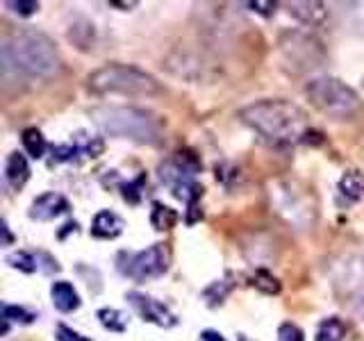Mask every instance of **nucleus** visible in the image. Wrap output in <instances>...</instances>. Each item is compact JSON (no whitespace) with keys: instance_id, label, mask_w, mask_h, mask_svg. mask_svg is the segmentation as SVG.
I'll return each mask as SVG.
<instances>
[{"instance_id":"obj_1","label":"nucleus","mask_w":364,"mask_h":341,"mask_svg":"<svg viewBox=\"0 0 364 341\" xmlns=\"http://www.w3.org/2000/svg\"><path fill=\"white\" fill-rule=\"evenodd\" d=\"M239 119L273 148H291L312 134L307 114L296 102L282 98L253 102L239 112Z\"/></svg>"},{"instance_id":"obj_2","label":"nucleus","mask_w":364,"mask_h":341,"mask_svg":"<svg viewBox=\"0 0 364 341\" xmlns=\"http://www.w3.org/2000/svg\"><path fill=\"white\" fill-rule=\"evenodd\" d=\"M5 71L14 68L16 73L30 77H50L60 71V50L50 37L37 30H23L11 34L3 45Z\"/></svg>"},{"instance_id":"obj_3","label":"nucleus","mask_w":364,"mask_h":341,"mask_svg":"<svg viewBox=\"0 0 364 341\" xmlns=\"http://www.w3.org/2000/svg\"><path fill=\"white\" fill-rule=\"evenodd\" d=\"M89 117L102 134L114 136V139H128L148 146L162 141V121L153 112H146L139 107L102 105L91 109Z\"/></svg>"},{"instance_id":"obj_4","label":"nucleus","mask_w":364,"mask_h":341,"mask_svg":"<svg viewBox=\"0 0 364 341\" xmlns=\"http://www.w3.org/2000/svg\"><path fill=\"white\" fill-rule=\"evenodd\" d=\"M87 87L91 94L107 96V94H121V96H157L162 94V85L157 80L141 71L136 66L128 64H107L94 71L87 77Z\"/></svg>"},{"instance_id":"obj_5","label":"nucleus","mask_w":364,"mask_h":341,"mask_svg":"<svg viewBox=\"0 0 364 341\" xmlns=\"http://www.w3.org/2000/svg\"><path fill=\"white\" fill-rule=\"evenodd\" d=\"M305 96L318 112L335 121H353L364 109L355 89L333 75L312 77L305 85Z\"/></svg>"},{"instance_id":"obj_6","label":"nucleus","mask_w":364,"mask_h":341,"mask_svg":"<svg viewBox=\"0 0 364 341\" xmlns=\"http://www.w3.org/2000/svg\"><path fill=\"white\" fill-rule=\"evenodd\" d=\"M200 168H203L200 159L196 157V153H191V151L173 153L168 159H164V162L159 164V168H157L159 180H162L164 185L173 191V196L187 202L189 216H191L193 210H196V202L203 196V187L196 182V175L200 173ZM189 216H187V219H189Z\"/></svg>"},{"instance_id":"obj_7","label":"nucleus","mask_w":364,"mask_h":341,"mask_svg":"<svg viewBox=\"0 0 364 341\" xmlns=\"http://www.w3.org/2000/svg\"><path fill=\"white\" fill-rule=\"evenodd\" d=\"M273 210L296 230H312L316 223V202L312 193L294 180H282L271 187Z\"/></svg>"},{"instance_id":"obj_8","label":"nucleus","mask_w":364,"mask_h":341,"mask_svg":"<svg viewBox=\"0 0 364 341\" xmlns=\"http://www.w3.org/2000/svg\"><path fill=\"white\" fill-rule=\"evenodd\" d=\"M333 289L341 301L364 318V253L350 250L330 259L328 264Z\"/></svg>"},{"instance_id":"obj_9","label":"nucleus","mask_w":364,"mask_h":341,"mask_svg":"<svg viewBox=\"0 0 364 341\" xmlns=\"http://www.w3.org/2000/svg\"><path fill=\"white\" fill-rule=\"evenodd\" d=\"M280 55L294 73H305L321 66L326 60L323 43L307 32H287L280 39Z\"/></svg>"},{"instance_id":"obj_10","label":"nucleus","mask_w":364,"mask_h":341,"mask_svg":"<svg viewBox=\"0 0 364 341\" xmlns=\"http://www.w3.org/2000/svg\"><path fill=\"white\" fill-rule=\"evenodd\" d=\"M168 261H171L168 248L164 244H153L151 248L128 255V261L121 264V271L134 282H148L162 278L168 271Z\"/></svg>"},{"instance_id":"obj_11","label":"nucleus","mask_w":364,"mask_h":341,"mask_svg":"<svg viewBox=\"0 0 364 341\" xmlns=\"http://www.w3.org/2000/svg\"><path fill=\"white\" fill-rule=\"evenodd\" d=\"M125 298L130 301V305L136 310V314H139L144 321H148V323H155L159 328H173L178 323L176 314L171 312L164 303L151 298V296L139 293V291H130L128 296H125Z\"/></svg>"},{"instance_id":"obj_12","label":"nucleus","mask_w":364,"mask_h":341,"mask_svg":"<svg viewBox=\"0 0 364 341\" xmlns=\"http://www.w3.org/2000/svg\"><path fill=\"white\" fill-rule=\"evenodd\" d=\"M77 136L71 144H60L53 148L55 162H77L80 155L94 159V157H100L102 151H105V141H102L100 136H85V139H77Z\"/></svg>"},{"instance_id":"obj_13","label":"nucleus","mask_w":364,"mask_h":341,"mask_svg":"<svg viewBox=\"0 0 364 341\" xmlns=\"http://www.w3.org/2000/svg\"><path fill=\"white\" fill-rule=\"evenodd\" d=\"M71 210L68 200L57 191H46L41 196H37L30 205V219L34 221H53L57 216L66 214Z\"/></svg>"},{"instance_id":"obj_14","label":"nucleus","mask_w":364,"mask_h":341,"mask_svg":"<svg viewBox=\"0 0 364 341\" xmlns=\"http://www.w3.org/2000/svg\"><path fill=\"white\" fill-rule=\"evenodd\" d=\"M337 200L341 207H353L364 200V173L350 168L337 182Z\"/></svg>"},{"instance_id":"obj_15","label":"nucleus","mask_w":364,"mask_h":341,"mask_svg":"<svg viewBox=\"0 0 364 341\" xmlns=\"http://www.w3.org/2000/svg\"><path fill=\"white\" fill-rule=\"evenodd\" d=\"M123 219L119 214H114L109 210H100L94 221H91V234L96 239H117L121 232H123Z\"/></svg>"},{"instance_id":"obj_16","label":"nucleus","mask_w":364,"mask_h":341,"mask_svg":"<svg viewBox=\"0 0 364 341\" xmlns=\"http://www.w3.org/2000/svg\"><path fill=\"white\" fill-rule=\"evenodd\" d=\"M50 298H53L55 310H60L62 314H71V312H75L77 307H80V293L75 291L73 284L66 282V280L53 282Z\"/></svg>"},{"instance_id":"obj_17","label":"nucleus","mask_w":364,"mask_h":341,"mask_svg":"<svg viewBox=\"0 0 364 341\" xmlns=\"http://www.w3.org/2000/svg\"><path fill=\"white\" fill-rule=\"evenodd\" d=\"M30 178V166H28V159L23 157V153H9L5 159V182L9 185V189H23V185L28 182Z\"/></svg>"},{"instance_id":"obj_18","label":"nucleus","mask_w":364,"mask_h":341,"mask_svg":"<svg viewBox=\"0 0 364 341\" xmlns=\"http://www.w3.org/2000/svg\"><path fill=\"white\" fill-rule=\"evenodd\" d=\"M289 14H294L303 26L307 28H318L323 26L328 18V9L323 3H291Z\"/></svg>"},{"instance_id":"obj_19","label":"nucleus","mask_w":364,"mask_h":341,"mask_svg":"<svg viewBox=\"0 0 364 341\" xmlns=\"http://www.w3.org/2000/svg\"><path fill=\"white\" fill-rule=\"evenodd\" d=\"M316 341H346V323L339 316H328L318 323Z\"/></svg>"},{"instance_id":"obj_20","label":"nucleus","mask_w":364,"mask_h":341,"mask_svg":"<svg viewBox=\"0 0 364 341\" xmlns=\"http://www.w3.org/2000/svg\"><path fill=\"white\" fill-rule=\"evenodd\" d=\"M21 141H23V148H26V153L34 159H41L43 153H46V139L43 134L37 130V128H26L21 132Z\"/></svg>"},{"instance_id":"obj_21","label":"nucleus","mask_w":364,"mask_h":341,"mask_svg":"<svg viewBox=\"0 0 364 341\" xmlns=\"http://www.w3.org/2000/svg\"><path fill=\"white\" fill-rule=\"evenodd\" d=\"M7 264L11 269H18L23 273L39 271V253H30V250H16L7 257Z\"/></svg>"},{"instance_id":"obj_22","label":"nucleus","mask_w":364,"mask_h":341,"mask_svg":"<svg viewBox=\"0 0 364 341\" xmlns=\"http://www.w3.org/2000/svg\"><path fill=\"white\" fill-rule=\"evenodd\" d=\"M98 321L102 328H107L109 332H123L128 328V318L123 312L114 310V307H105V310H98Z\"/></svg>"},{"instance_id":"obj_23","label":"nucleus","mask_w":364,"mask_h":341,"mask_svg":"<svg viewBox=\"0 0 364 341\" xmlns=\"http://www.w3.org/2000/svg\"><path fill=\"white\" fill-rule=\"evenodd\" d=\"M151 221H153V225L157 227V230H171L173 223L178 221V214L171 207H166V205H162V202H153Z\"/></svg>"},{"instance_id":"obj_24","label":"nucleus","mask_w":364,"mask_h":341,"mask_svg":"<svg viewBox=\"0 0 364 341\" xmlns=\"http://www.w3.org/2000/svg\"><path fill=\"white\" fill-rule=\"evenodd\" d=\"M250 284H253L255 289H259L262 293H278L280 291L278 278H273V273H269L267 269H255L253 278H250Z\"/></svg>"},{"instance_id":"obj_25","label":"nucleus","mask_w":364,"mask_h":341,"mask_svg":"<svg viewBox=\"0 0 364 341\" xmlns=\"http://www.w3.org/2000/svg\"><path fill=\"white\" fill-rule=\"evenodd\" d=\"M68 39H71L77 48H89L94 43V26L89 21H82V26L68 28Z\"/></svg>"},{"instance_id":"obj_26","label":"nucleus","mask_w":364,"mask_h":341,"mask_svg":"<svg viewBox=\"0 0 364 341\" xmlns=\"http://www.w3.org/2000/svg\"><path fill=\"white\" fill-rule=\"evenodd\" d=\"M232 291V282H228V280H216L212 282L208 289L203 291V298L208 301V305H221L225 301V296Z\"/></svg>"},{"instance_id":"obj_27","label":"nucleus","mask_w":364,"mask_h":341,"mask_svg":"<svg viewBox=\"0 0 364 341\" xmlns=\"http://www.w3.org/2000/svg\"><path fill=\"white\" fill-rule=\"evenodd\" d=\"M34 318H37V314L28 312L26 307H21V305H3V321L5 323H23V325H28V323L34 321Z\"/></svg>"},{"instance_id":"obj_28","label":"nucleus","mask_w":364,"mask_h":341,"mask_svg":"<svg viewBox=\"0 0 364 341\" xmlns=\"http://www.w3.org/2000/svg\"><path fill=\"white\" fill-rule=\"evenodd\" d=\"M5 7L18 16H32L34 11H39V3H34V0H18V3L16 0H9V3H5Z\"/></svg>"},{"instance_id":"obj_29","label":"nucleus","mask_w":364,"mask_h":341,"mask_svg":"<svg viewBox=\"0 0 364 341\" xmlns=\"http://www.w3.org/2000/svg\"><path fill=\"white\" fill-rule=\"evenodd\" d=\"M144 182H146V175H139L134 182H128V185H123V198L136 205L141 200V187H144Z\"/></svg>"},{"instance_id":"obj_30","label":"nucleus","mask_w":364,"mask_h":341,"mask_svg":"<svg viewBox=\"0 0 364 341\" xmlns=\"http://www.w3.org/2000/svg\"><path fill=\"white\" fill-rule=\"evenodd\" d=\"M278 341H305V335L296 323H282L278 328Z\"/></svg>"},{"instance_id":"obj_31","label":"nucleus","mask_w":364,"mask_h":341,"mask_svg":"<svg viewBox=\"0 0 364 341\" xmlns=\"http://www.w3.org/2000/svg\"><path fill=\"white\" fill-rule=\"evenodd\" d=\"M55 337H57V341H91L89 337H85V335L75 332L73 328H68V325H64V323L57 325V332H55Z\"/></svg>"},{"instance_id":"obj_32","label":"nucleus","mask_w":364,"mask_h":341,"mask_svg":"<svg viewBox=\"0 0 364 341\" xmlns=\"http://www.w3.org/2000/svg\"><path fill=\"white\" fill-rule=\"evenodd\" d=\"M246 7H250L253 11H259V14H264V16L276 11V3H246Z\"/></svg>"},{"instance_id":"obj_33","label":"nucleus","mask_w":364,"mask_h":341,"mask_svg":"<svg viewBox=\"0 0 364 341\" xmlns=\"http://www.w3.org/2000/svg\"><path fill=\"white\" fill-rule=\"evenodd\" d=\"M200 341H225V339H223L221 332H216V330H203Z\"/></svg>"},{"instance_id":"obj_34","label":"nucleus","mask_w":364,"mask_h":341,"mask_svg":"<svg viewBox=\"0 0 364 341\" xmlns=\"http://www.w3.org/2000/svg\"><path fill=\"white\" fill-rule=\"evenodd\" d=\"M3 246H11V242H14V237H11V232H9V225H7V221H3Z\"/></svg>"},{"instance_id":"obj_35","label":"nucleus","mask_w":364,"mask_h":341,"mask_svg":"<svg viewBox=\"0 0 364 341\" xmlns=\"http://www.w3.org/2000/svg\"><path fill=\"white\" fill-rule=\"evenodd\" d=\"M109 5H112V7H123V9H132V7H136V5H139V3H134V0H132V3H117V0H112Z\"/></svg>"},{"instance_id":"obj_36","label":"nucleus","mask_w":364,"mask_h":341,"mask_svg":"<svg viewBox=\"0 0 364 341\" xmlns=\"http://www.w3.org/2000/svg\"><path fill=\"white\" fill-rule=\"evenodd\" d=\"M237 341H250V339H248L246 335H239V337H237Z\"/></svg>"}]
</instances>
